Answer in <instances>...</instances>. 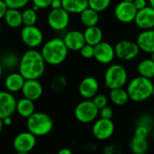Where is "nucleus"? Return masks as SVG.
<instances>
[{
    "label": "nucleus",
    "instance_id": "f257e3e1",
    "mask_svg": "<svg viewBox=\"0 0 154 154\" xmlns=\"http://www.w3.org/2000/svg\"><path fill=\"white\" fill-rule=\"evenodd\" d=\"M45 63L41 52L30 48L20 57L18 71L26 80L39 79L45 73Z\"/></svg>",
    "mask_w": 154,
    "mask_h": 154
},
{
    "label": "nucleus",
    "instance_id": "f03ea898",
    "mask_svg": "<svg viewBox=\"0 0 154 154\" xmlns=\"http://www.w3.org/2000/svg\"><path fill=\"white\" fill-rule=\"evenodd\" d=\"M40 52L46 63L50 65H59L66 60L69 49L63 38L54 37L45 42Z\"/></svg>",
    "mask_w": 154,
    "mask_h": 154
},
{
    "label": "nucleus",
    "instance_id": "7ed1b4c3",
    "mask_svg": "<svg viewBox=\"0 0 154 154\" xmlns=\"http://www.w3.org/2000/svg\"><path fill=\"white\" fill-rule=\"evenodd\" d=\"M153 89L154 85L151 79L139 75L130 81L126 90L130 100L136 103H141L152 96Z\"/></svg>",
    "mask_w": 154,
    "mask_h": 154
},
{
    "label": "nucleus",
    "instance_id": "20e7f679",
    "mask_svg": "<svg viewBox=\"0 0 154 154\" xmlns=\"http://www.w3.org/2000/svg\"><path fill=\"white\" fill-rule=\"evenodd\" d=\"M26 127L36 137H43L51 132L54 127V122L47 113L35 112L27 118Z\"/></svg>",
    "mask_w": 154,
    "mask_h": 154
},
{
    "label": "nucleus",
    "instance_id": "39448f33",
    "mask_svg": "<svg viewBox=\"0 0 154 154\" xmlns=\"http://www.w3.org/2000/svg\"><path fill=\"white\" fill-rule=\"evenodd\" d=\"M128 81V72L126 69L118 63L110 65L104 73V85L112 89L123 87Z\"/></svg>",
    "mask_w": 154,
    "mask_h": 154
},
{
    "label": "nucleus",
    "instance_id": "423d86ee",
    "mask_svg": "<svg viewBox=\"0 0 154 154\" xmlns=\"http://www.w3.org/2000/svg\"><path fill=\"white\" fill-rule=\"evenodd\" d=\"M74 115L77 121L83 123L94 122L99 115V109L94 104L93 100L85 99L76 105Z\"/></svg>",
    "mask_w": 154,
    "mask_h": 154
},
{
    "label": "nucleus",
    "instance_id": "0eeeda50",
    "mask_svg": "<svg viewBox=\"0 0 154 154\" xmlns=\"http://www.w3.org/2000/svg\"><path fill=\"white\" fill-rule=\"evenodd\" d=\"M20 36L22 42L29 48L35 49L44 41V35L40 28L35 26H24L21 29Z\"/></svg>",
    "mask_w": 154,
    "mask_h": 154
},
{
    "label": "nucleus",
    "instance_id": "6e6552de",
    "mask_svg": "<svg viewBox=\"0 0 154 154\" xmlns=\"http://www.w3.org/2000/svg\"><path fill=\"white\" fill-rule=\"evenodd\" d=\"M70 23V13L65 9H51L47 16V24L54 31H63L67 28Z\"/></svg>",
    "mask_w": 154,
    "mask_h": 154
},
{
    "label": "nucleus",
    "instance_id": "1a4fd4ad",
    "mask_svg": "<svg viewBox=\"0 0 154 154\" xmlns=\"http://www.w3.org/2000/svg\"><path fill=\"white\" fill-rule=\"evenodd\" d=\"M114 49L116 56L122 61H131L135 59L140 51L136 42H131L129 40H122L118 42Z\"/></svg>",
    "mask_w": 154,
    "mask_h": 154
},
{
    "label": "nucleus",
    "instance_id": "9d476101",
    "mask_svg": "<svg viewBox=\"0 0 154 154\" xmlns=\"http://www.w3.org/2000/svg\"><path fill=\"white\" fill-rule=\"evenodd\" d=\"M137 12L138 10L135 8L133 2L122 1V0L116 5L114 8V16L116 19L123 24H130L134 22Z\"/></svg>",
    "mask_w": 154,
    "mask_h": 154
},
{
    "label": "nucleus",
    "instance_id": "9b49d317",
    "mask_svg": "<svg viewBox=\"0 0 154 154\" xmlns=\"http://www.w3.org/2000/svg\"><path fill=\"white\" fill-rule=\"evenodd\" d=\"M36 144V136L29 131L18 133L14 140L13 147L17 152H30Z\"/></svg>",
    "mask_w": 154,
    "mask_h": 154
},
{
    "label": "nucleus",
    "instance_id": "f8f14e48",
    "mask_svg": "<svg viewBox=\"0 0 154 154\" xmlns=\"http://www.w3.org/2000/svg\"><path fill=\"white\" fill-rule=\"evenodd\" d=\"M114 129V123L112 119L100 118L94 123L92 131L96 139L100 140H104L112 136Z\"/></svg>",
    "mask_w": 154,
    "mask_h": 154
},
{
    "label": "nucleus",
    "instance_id": "ddd939ff",
    "mask_svg": "<svg viewBox=\"0 0 154 154\" xmlns=\"http://www.w3.org/2000/svg\"><path fill=\"white\" fill-rule=\"evenodd\" d=\"M17 99L8 91H0V119L12 116L17 112Z\"/></svg>",
    "mask_w": 154,
    "mask_h": 154
},
{
    "label": "nucleus",
    "instance_id": "4468645a",
    "mask_svg": "<svg viewBox=\"0 0 154 154\" xmlns=\"http://www.w3.org/2000/svg\"><path fill=\"white\" fill-rule=\"evenodd\" d=\"M116 56L114 47L107 42L102 41L94 46V57L97 62L103 64L112 63Z\"/></svg>",
    "mask_w": 154,
    "mask_h": 154
},
{
    "label": "nucleus",
    "instance_id": "2eb2a0df",
    "mask_svg": "<svg viewBox=\"0 0 154 154\" xmlns=\"http://www.w3.org/2000/svg\"><path fill=\"white\" fill-rule=\"evenodd\" d=\"M135 25L142 29H153L154 28V8L149 7H146L143 9L138 10L137 15L134 19Z\"/></svg>",
    "mask_w": 154,
    "mask_h": 154
},
{
    "label": "nucleus",
    "instance_id": "dca6fc26",
    "mask_svg": "<svg viewBox=\"0 0 154 154\" xmlns=\"http://www.w3.org/2000/svg\"><path fill=\"white\" fill-rule=\"evenodd\" d=\"M78 91L80 95L85 99H93L99 91L98 80L94 76H87L83 79L79 85Z\"/></svg>",
    "mask_w": 154,
    "mask_h": 154
},
{
    "label": "nucleus",
    "instance_id": "f3484780",
    "mask_svg": "<svg viewBox=\"0 0 154 154\" xmlns=\"http://www.w3.org/2000/svg\"><path fill=\"white\" fill-rule=\"evenodd\" d=\"M21 92L24 97L35 102L41 98L44 89L42 84L38 81V79H27L25 81Z\"/></svg>",
    "mask_w": 154,
    "mask_h": 154
},
{
    "label": "nucleus",
    "instance_id": "a211bd4d",
    "mask_svg": "<svg viewBox=\"0 0 154 154\" xmlns=\"http://www.w3.org/2000/svg\"><path fill=\"white\" fill-rule=\"evenodd\" d=\"M63 42L71 51H80L86 44L84 33L78 30H72L66 33L63 36Z\"/></svg>",
    "mask_w": 154,
    "mask_h": 154
},
{
    "label": "nucleus",
    "instance_id": "6ab92c4d",
    "mask_svg": "<svg viewBox=\"0 0 154 154\" xmlns=\"http://www.w3.org/2000/svg\"><path fill=\"white\" fill-rule=\"evenodd\" d=\"M140 51L148 54L154 53V30L147 29L140 32L136 40Z\"/></svg>",
    "mask_w": 154,
    "mask_h": 154
},
{
    "label": "nucleus",
    "instance_id": "aec40b11",
    "mask_svg": "<svg viewBox=\"0 0 154 154\" xmlns=\"http://www.w3.org/2000/svg\"><path fill=\"white\" fill-rule=\"evenodd\" d=\"M25 77L18 72H11L9 73L5 79L4 85L7 89V91L14 94L20 92L23 88V85L25 84Z\"/></svg>",
    "mask_w": 154,
    "mask_h": 154
},
{
    "label": "nucleus",
    "instance_id": "412c9836",
    "mask_svg": "<svg viewBox=\"0 0 154 154\" xmlns=\"http://www.w3.org/2000/svg\"><path fill=\"white\" fill-rule=\"evenodd\" d=\"M63 8L70 14H80L89 7L88 0H62Z\"/></svg>",
    "mask_w": 154,
    "mask_h": 154
},
{
    "label": "nucleus",
    "instance_id": "4be33fe9",
    "mask_svg": "<svg viewBox=\"0 0 154 154\" xmlns=\"http://www.w3.org/2000/svg\"><path fill=\"white\" fill-rule=\"evenodd\" d=\"M84 35H85L86 44L94 45V46L101 43L103 37L102 29L97 26L86 27L85 31L84 32Z\"/></svg>",
    "mask_w": 154,
    "mask_h": 154
},
{
    "label": "nucleus",
    "instance_id": "5701e85b",
    "mask_svg": "<svg viewBox=\"0 0 154 154\" xmlns=\"http://www.w3.org/2000/svg\"><path fill=\"white\" fill-rule=\"evenodd\" d=\"M35 107L34 101L28 98L23 97L17 103V112L23 118L27 119L28 117H30L35 112Z\"/></svg>",
    "mask_w": 154,
    "mask_h": 154
},
{
    "label": "nucleus",
    "instance_id": "b1692460",
    "mask_svg": "<svg viewBox=\"0 0 154 154\" xmlns=\"http://www.w3.org/2000/svg\"><path fill=\"white\" fill-rule=\"evenodd\" d=\"M4 19L6 24L11 28H18L23 25L22 12L19 9L8 8Z\"/></svg>",
    "mask_w": 154,
    "mask_h": 154
},
{
    "label": "nucleus",
    "instance_id": "393cba45",
    "mask_svg": "<svg viewBox=\"0 0 154 154\" xmlns=\"http://www.w3.org/2000/svg\"><path fill=\"white\" fill-rule=\"evenodd\" d=\"M79 15H80L81 23L86 27L97 26L99 22V12L92 9L89 7L86 9H85L83 12H81Z\"/></svg>",
    "mask_w": 154,
    "mask_h": 154
},
{
    "label": "nucleus",
    "instance_id": "a878e982",
    "mask_svg": "<svg viewBox=\"0 0 154 154\" xmlns=\"http://www.w3.org/2000/svg\"><path fill=\"white\" fill-rule=\"evenodd\" d=\"M110 100L112 103L117 106H122L128 103L130 100L127 90L122 88H116L110 90Z\"/></svg>",
    "mask_w": 154,
    "mask_h": 154
},
{
    "label": "nucleus",
    "instance_id": "bb28decb",
    "mask_svg": "<svg viewBox=\"0 0 154 154\" xmlns=\"http://www.w3.org/2000/svg\"><path fill=\"white\" fill-rule=\"evenodd\" d=\"M137 71L140 76L149 79L154 78V61L151 58L141 60L137 65Z\"/></svg>",
    "mask_w": 154,
    "mask_h": 154
},
{
    "label": "nucleus",
    "instance_id": "cd10ccee",
    "mask_svg": "<svg viewBox=\"0 0 154 154\" xmlns=\"http://www.w3.org/2000/svg\"><path fill=\"white\" fill-rule=\"evenodd\" d=\"M0 62L2 63V66L4 69L7 70H14L15 68L18 67L19 65V62H20V58L17 56V54L14 52H9L5 54L1 59H0Z\"/></svg>",
    "mask_w": 154,
    "mask_h": 154
},
{
    "label": "nucleus",
    "instance_id": "c85d7f7f",
    "mask_svg": "<svg viewBox=\"0 0 154 154\" xmlns=\"http://www.w3.org/2000/svg\"><path fill=\"white\" fill-rule=\"evenodd\" d=\"M130 147L134 154H145L149 149V143L147 139L133 136L132 140H131Z\"/></svg>",
    "mask_w": 154,
    "mask_h": 154
},
{
    "label": "nucleus",
    "instance_id": "c756f323",
    "mask_svg": "<svg viewBox=\"0 0 154 154\" xmlns=\"http://www.w3.org/2000/svg\"><path fill=\"white\" fill-rule=\"evenodd\" d=\"M37 11H35L33 8H26L22 12L23 25L24 26H35L37 22Z\"/></svg>",
    "mask_w": 154,
    "mask_h": 154
},
{
    "label": "nucleus",
    "instance_id": "7c9ffc66",
    "mask_svg": "<svg viewBox=\"0 0 154 154\" xmlns=\"http://www.w3.org/2000/svg\"><path fill=\"white\" fill-rule=\"evenodd\" d=\"M88 4L92 9L97 12H103L110 7L111 0H88Z\"/></svg>",
    "mask_w": 154,
    "mask_h": 154
},
{
    "label": "nucleus",
    "instance_id": "2f4dec72",
    "mask_svg": "<svg viewBox=\"0 0 154 154\" xmlns=\"http://www.w3.org/2000/svg\"><path fill=\"white\" fill-rule=\"evenodd\" d=\"M67 85V80L64 76L62 75H58L56 77H54V80L51 83V88L54 91V92H61L64 89V87Z\"/></svg>",
    "mask_w": 154,
    "mask_h": 154
},
{
    "label": "nucleus",
    "instance_id": "473e14b6",
    "mask_svg": "<svg viewBox=\"0 0 154 154\" xmlns=\"http://www.w3.org/2000/svg\"><path fill=\"white\" fill-rule=\"evenodd\" d=\"M30 0H5V2L8 8H14V9H22L25 8Z\"/></svg>",
    "mask_w": 154,
    "mask_h": 154
},
{
    "label": "nucleus",
    "instance_id": "72a5a7b5",
    "mask_svg": "<svg viewBox=\"0 0 154 154\" xmlns=\"http://www.w3.org/2000/svg\"><path fill=\"white\" fill-rule=\"evenodd\" d=\"M150 130H151V128H149L148 126L137 124L135 131H134V136L143 138V139H147V137L149 136V134L150 132Z\"/></svg>",
    "mask_w": 154,
    "mask_h": 154
},
{
    "label": "nucleus",
    "instance_id": "f704fd0d",
    "mask_svg": "<svg viewBox=\"0 0 154 154\" xmlns=\"http://www.w3.org/2000/svg\"><path fill=\"white\" fill-rule=\"evenodd\" d=\"M79 52H80V54L85 59H91L94 57V45L85 44Z\"/></svg>",
    "mask_w": 154,
    "mask_h": 154
},
{
    "label": "nucleus",
    "instance_id": "c9c22d12",
    "mask_svg": "<svg viewBox=\"0 0 154 154\" xmlns=\"http://www.w3.org/2000/svg\"><path fill=\"white\" fill-rule=\"evenodd\" d=\"M93 102L94 103V104L97 106V108L100 110L105 106H107L108 103V99L104 94H97L94 98H93Z\"/></svg>",
    "mask_w": 154,
    "mask_h": 154
},
{
    "label": "nucleus",
    "instance_id": "e433bc0d",
    "mask_svg": "<svg viewBox=\"0 0 154 154\" xmlns=\"http://www.w3.org/2000/svg\"><path fill=\"white\" fill-rule=\"evenodd\" d=\"M152 123H153V120H152L151 116L149 115V114H143V115H141L139 118L138 122H137V124L145 125V126H148L149 128H151Z\"/></svg>",
    "mask_w": 154,
    "mask_h": 154
},
{
    "label": "nucleus",
    "instance_id": "4c0bfd02",
    "mask_svg": "<svg viewBox=\"0 0 154 154\" xmlns=\"http://www.w3.org/2000/svg\"><path fill=\"white\" fill-rule=\"evenodd\" d=\"M99 115L103 119H112V117L113 115L112 109L109 106H105L99 110Z\"/></svg>",
    "mask_w": 154,
    "mask_h": 154
},
{
    "label": "nucleus",
    "instance_id": "58836bf2",
    "mask_svg": "<svg viewBox=\"0 0 154 154\" xmlns=\"http://www.w3.org/2000/svg\"><path fill=\"white\" fill-rule=\"evenodd\" d=\"M32 1L35 6L38 7L40 9H44L50 7L52 0H32Z\"/></svg>",
    "mask_w": 154,
    "mask_h": 154
},
{
    "label": "nucleus",
    "instance_id": "ea45409f",
    "mask_svg": "<svg viewBox=\"0 0 154 154\" xmlns=\"http://www.w3.org/2000/svg\"><path fill=\"white\" fill-rule=\"evenodd\" d=\"M8 9V8L5 2V0H0V19L5 17Z\"/></svg>",
    "mask_w": 154,
    "mask_h": 154
},
{
    "label": "nucleus",
    "instance_id": "a19ab883",
    "mask_svg": "<svg viewBox=\"0 0 154 154\" xmlns=\"http://www.w3.org/2000/svg\"><path fill=\"white\" fill-rule=\"evenodd\" d=\"M133 4L137 10H140L147 7V0H133Z\"/></svg>",
    "mask_w": 154,
    "mask_h": 154
},
{
    "label": "nucleus",
    "instance_id": "79ce46f5",
    "mask_svg": "<svg viewBox=\"0 0 154 154\" xmlns=\"http://www.w3.org/2000/svg\"><path fill=\"white\" fill-rule=\"evenodd\" d=\"M50 8L52 9H58V8H63V3L62 0H52Z\"/></svg>",
    "mask_w": 154,
    "mask_h": 154
},
{
    "label": "nucleus",
    "instance_id": "37998d69",
    "mask_svg": "<svg viewBox=\"0 0 154 154\" xmlns=\"http://www.w3.org/2000/svg\"><path fill=\"white\" fill-rule=\"evenodd\" d=\"M3 120V123L5 126H10L12 123H13V119H12V116H8V117H6Z\"/></svg>",
    "mask_w": 154,
    "mask_h": 154
},
{
    "label": "nucleus",
    "instance_id": "c03bdc74",
    "mask_svg": "<svg viewBox=\"0 0 154 154\" xmlns=\"http://www.w3.org/2000/svg\"><path fill=\"white\" fill-rule=\"evenodd\" d=\"M57 154H72V151L68 148H63L57 152Z\"/></svg>",
    "mask_w": 154,
    "mask_h": 154
},
{
    "label": "nucleus",
    "instance_id": "a18cd8bd",
    "mask_svg": "<svg viewBox=\"0 0 154 154\" xmlns=\"http://www.w3.org/2000/svg\"><path fill=\"white\" fill-rule=\"evenodd\" d=\"M4 126H5V125H4V123H3V120H2V119H0V132L2 131Z\"/></svg>",
    "mask_w": 154,
    "mask_h": 154
},
{
    "label": "nucleus",
    "instance_id": "49530a36",
    "mask_svg": "<svg viewBox=\"0 0 154 154\" xmlns=\"http://www.w3.org/2000/svg\"><path fill=\"white\" fill-rule=\"evenodd\" d=\"M3 70H4V68H3V66H2V63H1V62H0V78H1V76H2Z\"/></svg>",
    "mask_w": 154,
    "mask_h": 154
},
{
    "label": "nucleus",
    "instance_id": "de8ad7c7",
    "mask_svg": "<svg viewBox=\"0 0 154 154\" xmlns=\"http://www.w3.org/2000/svg\"><path fill=\"white\" fill-rule=\"evenodd\" d=\"M149 6L154 8V0H149Z\"/></svg>",
    "mask_w": 154,
    "mask_h": 154
},
{
    "label": "nucleus",
    "instance_id": "09e8293b",
    "mask_svg": "<svg viewBox=\"0 0 154 154\" xmlns=\"http://www.w3.org/2000/svg\"><path fill=\"white\" fill-rule=\"evenodd\" d=\"M15 154H29V153H28V152H17V151Z\"/></svg>",
    "mask_w": 154,
    "mask_h": 154
},
{
    "label": "nucleus",
    "instance_id": "8fccbe9b",
    "mask_svg": "<svg viewBox=\"0 0 154 154\" xmlns=\"http://www.w3.org/2000/svg\"><path fill=\"white\" fill-rule=\"evenodd\" d=\"M150 58L154 61V53H152V54H150Z\"/></svg>",
    "mask_w": 154,
    "mask_h": 154
},
{
    "label": "nucleus",
    "instance_id": "3c124183",
    "mask_svg": "<svg viewBox=\"0 0 154 154\" xmlns=\"http://www.w3.org/2000/svg\"><path fill=\"white\" fill-rule=\"evenodd\" d=\"M122 1H129V2H133V0H122Z\"/></svg>",
    "mask_w": 154,
    "mask_h": 154
},
{
    "label": "nucleus",
    "instance_id": "603ef678",
    "mask_svg": "<svg viewBox=\"0 0 154 154\" xmlns=\"http://www.w3.org/2000/svg\"><path fill=\"white\" fill-rule=\"evenodd\" d=\"M152 96H153V98H154V89H153V93H152Z\"/></svg>",
    "mask_w": 154,
    "mask_h": 154
},
{
    "label": "nucleus",
    "instance_id": "864d4df0",
    "mask_svg": "<svg viewBox=\"0 0 154 154\" xmlns=\"http://www.w3.org/2000/svg\"><path fill=\"white\" fill-rule=\"evenodd\" d=\"M153 139H154V131H153Z\"/></svg>",
    "mask_w": 154,
    "mask_h": 154
},
{
    "label": "nucleus",
    "instance_id": "5fc2aeb1",
    "mask_svg": "<svg viewBox=\"0 0 154 154\" xmlns=\"http://www.w3.org/2000/svg\"><path fill=\"white\" fill-rule=\"evenodd\" d=\"M46 154H52V153H46Z\"/></svg>",
    "mask_w": 154,
    "mask_h": 154
}]
</instances>
